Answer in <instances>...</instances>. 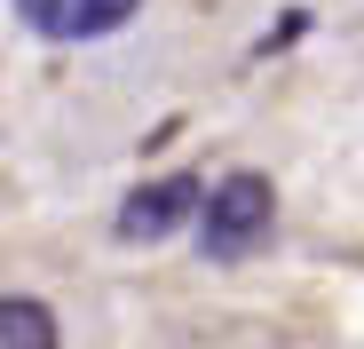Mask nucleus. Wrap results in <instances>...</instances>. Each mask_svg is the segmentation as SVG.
I'll return each instance as SVG.
<instances>
[{"label":"nucleus","instance_id":"f257e3e1","mask_svg":"<svg viewBox=\"0 0 364 349\" xmlns=\"http://www.w3.org/2000/svg\"><path fill=\"white\" fill-rule=\"evenodd\" d=\"M269 222H277L269 174H222V183L198 199V246L214 262H237V254H254L269 239Z\"/></svg>","mask_w":364,"mask_h":349},{"label":"nucleus","instance_id":"f03ea898","mask_svg":"<svg viewBox=\"0 0 364 349\" xmlns=\"http://www.w3.org/2000/svg\"><path fill=\"white\" fill-rule=\"evenodd\" d=\"M191 214H198V174H159V183L127 191V207H119V239H127V246L174 239Z\"/></svg>","mask_w":364,"mask_h":349},{"label":"nucleus","instance_id":"7ed1b4c3","mask_svg":"<svg viewBox=\"0 0 364 349\" xmlns=\"http://www.w3.org/2000/svg\"><path fill=\"white\" fill-rule=\"evenodd\" d=\"M143 9V0H16V16L40 40H103Z\"/></svg>","mask_w":364,"mask_h":349},{"label":"nucleus","instance_id":"20e7f679","mask_svg":"<svg viewBox=\"0 0 364 349\" xmlns=\"http://www.w3.org/2000/svg\"><path fill=\"white\" fill-rule=\"evenodd\" d=\"M0 349H55V318L32 294H9L0 302Z\"/></svg>","mask_w":364,"mask_h":349}]
</instances>
